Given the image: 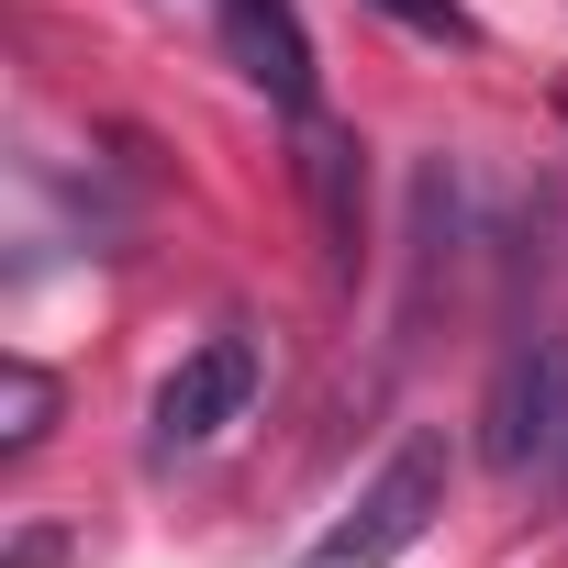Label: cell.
Returning <instances> with one entry per match:
<instances>
[{"mask_svg":"<svg viewBox=\"0 0 568 568\" xmlns=\"http://www.w3.org/2000/svg\"><path fill=\"white\" fill-rule=\"evenodd\" d=\"M379 23H402V34H424V45H479V12L468 0H368Z\"/></svg>","mask_w":568,"mask_h":568,"instance_id":"obj_6","label":"cell"},{"mask_svg":"<svg viewBox=\"0 0 568 568\" xmlns=\"http://www.w3.org/2000/svg\"><path fill=\"white\" fill-rule=\"evenodd\" d=\"M223 57L278 101V112H291V123H313V34H302V12H291V0H223Z\"/></svg>","mask_w":568,"mask_h":568,"instance_id":"obj_4","label":"cell"},{"mask_svg":"<svg viewBox=\"0 0 568 568\" xmlns=\"http://www.w3.org/2000/svg\"><path fill=\"white\" fill-rule=\"evenodd\" d=\"M479 457L513 490L568 501V324H535L501 346V368L479 390Z\"/></svg>","mask_w":568,"mask_h":568,"instance_id":"obj_1","label":"cell"},{"mask_svg":"<svg viewBox=\"0 0 568 568\" xmlns=\"http://www.w3.org/2000/svg\"><path fill=\"white\" fill-rule=\"evenodd\" d=\"M0 568H68V535L57 524H23L12 546H0Z\"/></svg>","mask_w":568,"mask_h":568,"instance_id":"obj_7","label":"cell"},{"mask_svg":"<svg viewBox=\"0 0 568 568\" xmlns=\"http://www.w3.org/2000/svg\"><path fill=\"white\" fill-rule=\"evenodd\" d=\"M256 379H267L256 335H201V346H190V357L156 379V413H145V457H156V468H179V457L223 446V435L256 413Z\"/></svg>","mask_w":568,"mask_h":568,"instance_id":"obj_3","label":"cell"},{"mask_svg":"<svg viewBox=\"0 0 568 568\" xmlns=\"http://www.w3.org/2000/svg\"><path fill=\"white\" fill-rule=\"evenodd\" d=\"M45 424H57V379L34 357H12V368H0V457H34Z\"/></svg>","mask_w":568,"mask_h":568,"instance_id":"obj_5","label":"cell"},{"mask_svg":"<svg viewBox=\"0 0 568 568\" xmlns=\"http://www.w3.org/2000/svg\"><path fill=\"white\" fill-rule=\"evenodd\" d=\"M212 12H223V0H212Z\"/></svg>","mask_w":568,"mask_h":568,"instance_id":"obj_8","label":"cell"},{"mask_svg":"<svg viewBox=\"0 0 568 568\" xmlns=\"http://www.w3.org/2000/svg\"><path fill=\"white\" fill-rule=\"evenodd\" d=\"M446 479H457V457H446V424H413L390 457H379V479L291 557V568H402L424 535H435V513H446Z\"/></svg>","mask_w":568,"mask_h":568,"instance_id":"obj_2","label":"cell"}]
</instances>
